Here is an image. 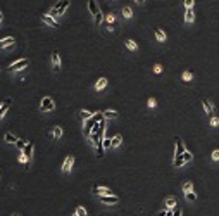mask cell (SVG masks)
<instances>
[{
    "label": "cell",
    "mask_w": 219,
    "mask_h": 216,
    "mask_svg": "<svg viewBox=\"0 0 219 216\" xmlns=\"http://www.w3.org/2000/svg\"><path fill=\"white\" fill-rule=\"evenodd\" d=\"M67 5H69V0H60L57 5L53 7L52 11L48 12V16H52V17H57V16H62L66 12V9H67Z\"/></svg>",
    "instance_id": "cell-1"
},
{
    "label": "cell",
    "mask_w": 219,
    "mask_h": 216,
    "mask_svg": "<svg viewBox=\"0 0 219 216\" xmlns=\"http://www.w3.org/2000/svg\"><path fill=\"white\" fill-rule=\"evenodd\" d=\"M102 119H104V114H102V113L93 114L90 119H86V124H85V126H86V128H85V133H86V135H90V133H91V128H93V126H95L98 121H102Z\"/></svg>",
    "instance_id": "cell-2"
},
{
    "label": "cell",
    "mask_w": 219,
    "mask_h": 216,
    "mask_svg": "<svg viewBox=\"0 0 219 216\" xmlns=\"http://www.w3.org/2000/svg\"><path fill=\"white\" fill-rule=\"evenodd\" d=\"M40 107H42L43 113H50V111H53V107H55V102H53L52 97H43Z\"/></svg>",
    "instance_id": "cell-3"
},
{
    "label": "cell",
    "mask_w": 219,
    "mask_h": 216,
    "mask_svg": "<svg viewBox=\"0 0 219 216\" xmlns=\"http://www.w3.org/2000/svg\"><path fill=\"white\" fill-rule=\"evenodd\" d=\"M28 66V59H19L16 61V62H12L11 66H9V69L11 71H19V69H24Z\"/></svg>",
    "instance_id": "cell-4"
},
{
    "label": "cell",
    "mask_w": 219,
    "mask_h": 216,
    "mask_svg": "<svg viewBox=\"0 0 219 216\" xmlns=\"http://www.w3.org/2000/svg\"><path fill=\"white\" fill-rule=\"evenodd\" d=\"M100 200L104 202V204H118L119 197H118V195H114V194H111V195H100Z\"/></svg>",
    "instance_id": "cell-5"
},
{
    "label": "cell",
    "mask_w": 219,
    "mask_h": 216,
    "mask_svg": "<svg viewBox=\"0 0 219 216\" xmlns=\"http://www.w3.org/2000/svg\"><path fill=\"white\" fill-rule=\"evenodd\" d=\"M185 144H183V140L180 138V137H176V149H174V156H183L185 154Z\"/></svg>",
    "instance_id": "cell-6"
},
{
    "label": "cell",
    "mask_w": 219,
    "mask_h": 216,
    "mask_svg": "<svg viewBox=\"0 0 219 216\" xmlns=\"http://www.w3.org/2000/svg\"><path fill=\"white\" fill-rule=\"evenodd\" d=\"M73 164H74V157L73 156H67L64 159V164H62V171L64 173H69L73 169Z\"/></svg>",
    "instance_id": "cell-7"
},
{
    "label": "cell",
    "mask_w": 219,
    "mask_h": 216,
    "mask_svg": "<svg viewBox=\"0 0 219 216\" xmlns=\"http://www.w3.org/2000/svg\"><path fill=\"white\" fill-rule=\"evenodd\" d=\"M42 21L45 23V24H48V26H52V28H59V23L55 21V17L48 16V14H43V16H42Z\"/></svg>",
    "instance_id": "cell-8"
},
{
    "label": "cell",
    "mask_w": 219,
    "mask_h": 216,
    "mask_svg": "<svg viewBox=\"0 0 219 216\" xmlns=\"http://www.w3.org/2000/svg\"><path fill=\"white\" fill-rule=\"evenodd\" d=\"M33 149H35V144L33 142H26V145H24V149H22V154L28 157V161L31 159V156H33Z\"/></svg>",
    "instance_id": "cell-9"
},
{
    "label": "cell",
    "mask_w": 219,
    "mask_h": 216,
    "mask_svg": "<svg viewBox=\"0 0 219 216\" xmlns=\"http://www.w3.org/2000/svg\"><path fill=\"white\" fill-rule=\"evenodd\" d=\"M52 68H53V71H60V57H59V52H52Z\"/></svg>",
    "instance_id": "cell-10"
},
{
    "label": "cell",
    "mask_w": 219,
    "mask_h": 216,
    "mask_svg": "<svg viewBox=\"0 0 219 216\" xmlns=\"http://www.w3.org/2000/svg\"><path fill=\"white\" fill-rule=\"evenodd\" d=\"M93 194L97 195H111V189H107V187H93Z\"/></svg>",
    "instance_id": "cell-11"
},
{
    "label": "cell",
    "mask_w": 219,
    "mask_h": 216,
    "mask_svg": "<svg viewBox=\"0 0 219 216\" xmlns=\"http://www.w3.org/2000/svg\"><path fill=\"white\" fill-rule=\"evenodd\" d=\"M88 11H90V14H91L93 17H95L97 14L100 12V9H98V7H97V4H95V0H88Z\"/></svg>",
    "instance_id": "cell-12"
},
{
    "label": "cell",
    "mask_w": 219,
    "mask_h": 216,
    "mask_svg": "<svg viewBox=\"0 0 219 216\" xmlns=\"http://www.w3.org/2000/svg\"><path fill=\"white\" fill-rule=\"evenodd\" d=\"M9 106H11V99H5V100H4V104L0 106V119L5 116V113H7V109H9Z\"/></svg>",
    "instance_id": "cell-13"
},
{
    "label": "cell",
    "mask_w": 219,
    "mask_h": 216,
    "mask_svg": "<svg viewBox=\"0 0 219 216\" xmlns=\"http://www.w3.org/2000/svg\"><path fill=\"white\" fill-rule=\"evenodd\" d=\"M11 45H14V38L12 37H7L4 40H0V49H5V47H11Z\"/></svg>",
    "instance_id": "cell-14"
},
{
    "label": "cell",
    "mask_w": 219,
    "mask_h": 216,
    "mask_svg": "<svg viewBox=\"0 0 219 216\" xmlns=\"http://www.w3.org/2000/svg\"><path fill=\"white\" fill-rule=\"evenodd\" d=\"M104 118H107V119H116L119 116L118 114V111H112V109H107V111H104Z\"/></svg>",
    "instance_id": "cell-15"
},
{
    "label": "cell",
    "mask_w": 219,
    "mask_h": 216,
    "mask_svg": "<svg viewBox=\"0 0 219 216\" xmlns=\"http://www.w3.org/2000/svg\"><path fill=\"white\" fill-rule=\"evenodd\" d=\"M88 140H90V144L97 145V144L100 142V137H98V133H95V131H91L90 135H88Z\"/></svg>",
    "instance_id": "cell-16"
},
{
    "label": "cell",
    "mask_w": 219,
    "mask_h": 216,
    "mask_svg": "<svg viewBox=\"0 0 219 216\" xmlns=\"http://www.w3.org/2000/svg\"><path fill=\"white\" fill-rule=\"evenodd\" d=\"M185 21L192 23L193 21V7H186V12H185Z\"/></svg>",
    "instance_id": "cell-17"
},
{
    "label": "cell",
    "mask_w": 219,
    "mask_h": 216,
    "mask_svg": "<svg viewBox=\"0 0 219 216\" xmlns=\"http://www.w3.org/2000/svg\"><path fill=\"white\" fill-rule=\"evenodd\" d=\"M202 106H204V109H205V113H212V111H214L212 102H209L207 99H204V100H202Z\"/></svg>",
    "instance_id": "cell-18"
},
{
    "label": "cell",
    "mask_w": 219,
    "mask_h": 216,
    "mask_svg": "<svg viewBox=\"0 0 219 216\" xmlns=\"http://www.w3.org/2000/svg\"><path fill=\"white\" fill-rule=\"evenodd\" d=\"M105 86H107V80L105 78H100V80L95 83V90H104Z\"/></svg>",
    "instance_id": "cell-19"
},
{
    "label": "cell",
    "mask_w": 219,
    "mask_h": 216,
    "mask_svg": "<svg viewBox=\"0 0 219 216\" xmlns=\"http://www.w3.org/2000/svg\"><path fill=\"white\" fill-rule=\"evenodd\" d=\"M155 38H157L159 42H166V33L162 31V30H159V28H157V30H155Z\"/></svg>",
    "instance_id": "cell-20"
},
{
    "label": "cell",
    "mask_w": 219,
    "mask_h": 216,
    "mask_svg": "<svg viewBox=\"0 0 219 216\" xmlns=\"http://www.w3.org/2000/svg\"><path fill=\"white\" fill-rule=\"evenodd\" d=\"M4 138H5V142H7V144H16V142H17V138H16V137H14V135H12L11 131H7V133H5V137H4Z\"/></svg>",
    "instance_id": "cell-21"
},
{
    "label": "cell",
    "mask_w": 219,
    "mask_h": 216,
    "mask_svg": "<svg viewBox=\"0 0 219 216\" xmlns=\"http://www.w3.org/2000/svg\"><path fill=\"white\" fill-rule=\"evenodd\" d=\"M93 114H95V113H91V111H81V113H80V118L83 119V121H86V119H90Z\"/></svg>",
    "instance_id": "cell-22"
},
{
    "label": "cell",
    "mask_w": 219,
    "mask_h": 216,
    "mask_svg": "<svg viewBox=\"0 0 219 216\" xmlns=\"http://www.w3.org/2000/svg\"><path fill=\"white\" fill-rule=\"evenodd\" d=\"M121 144H123V137H121V135H116V137L112 138V147H119Z\"/></svg>",
    "instance_id": "cell-23"
},
{
    "label": "cell",
    "mask_w": 219,
    "mask_h": 216,
    "mask_svg": "<svg viewBox=\"0 0 219 216\" xmlns=\"http://www.w3.org/2000/svg\"><path fill=\"white\" fill-rule=\"evenodd\" d=\"M185 164V159H183V156H174V166H183Z\"/></svg>",
    "instance_id": "cell-24"
},
{
    "label": "cell",
    "mask_w": 219,
    "mask_h": 216,
    "mask_svg": "<svg viewBox=\"0 0 219 216\" xmlns=\"http://www.w3.org/2000/svg\"><path fill=\"white\" fill-rule=\"evenodd\" d=\"M52 135L55 137V138H60V137H62V128H60V126H55L52 131Z\"/></svg>",
    "instance_id": "cell-25"
},
{
    "label": "cell",
    "mask_w": 219,
    "mask_h": 216,
    "mask_svg": "<svg viewBox=\"0 0 219 216\" xmlns=\"http://www.w3.org/2000/svg\"><path fill=\"white\" fill-rule=\"evenodd\" d=\"M166 206L169 207V209H173V207H176V199H174V197H169V199L166 200Z\"/></svg>",
    "instance_id": "cell-26"
},
{
    "label": "cell",
    "mask_w": 219,
    "mask_h": 216,
    "mask_svg": "<svg viewBox=\"0 0 219 216\" xmlns=\"http://www.w3.org/2000/svg\"><path fill=\"white\" fill-rule=\"evenodd\" d=\"M97 156H98V157L104 156V145H102V138H100V142L97 144Z\"/></svg>",
    "instance_id": "cell-27"
},
{
    "label": "cell",
    "mask_w": 219,
    "mask_h": 216,
    "mask_svg": "<svg viewBox=\"0 0 219 216\" xmlns=\"http://www.w3.org/2000/svg\"><path fill=\"white\" fill-rule=\"evenodd\" d=\"M123 16L126 17V19H129V17L133 16V11H131L129 7H123Z\"/></svg>",
    "instance_id": "cell-28"
},
{
    "label": "cell",
    "mask_w": 219,
    "mask_h": 216,
    "mask_svg": "<svg viewBox=\"0 0 219 216\" xmlns=\"http://www.w3.org/2000/svg\"><path fill=\"white\" fill-rule=\"evenodd\" d=\"M102 145H104V149H109V147H112V140L111 138H102Z\"/></svg>",
    "instance_id": "cell-29"
},
{
    "label": "cell",
    "mask_w": 219,
    "mask_h": 216,
    "mask_svg": "<svg viewBox=\"0 0 219 216\" xmlns=\"http://www.w3.org/2000/svg\"><path fill=\"white\" fill-rule=\"evenodd\" d=\"M186 200H190V202H195V200H197V195L193 194V190L186 192Z\"/></svg>",
    "instance_id": "cell-30"
},
{
    "label": "cell",
    "mask_w": 219,
    "mask_h": 216,
    "mask_svg": "<svg viewBox=\"0 0 219 216\" xmlns=\"http://www.w3.org/2000/svg\"><path fill=\"white\" fill-rule=\"evenodd\" d=\"M76 216H86V211L83 206H78V207H76Z\"/></svg>",
    "instance_id": "cell-31"
},
{
    "label": "cell",
    "mask_w": 219,
    "mask_h": 216,
    "mask_svg": "<svg viewBox=\"0 0 219 216\" xmlns=\"http://www.w3.org/2000/svg\"><path fill=\"white\" fill-rule=\"evenodd\" d=\"M126 47H128L129 50H136V43H135L133 40H126Z\"/></svg>",
    "instance_id": "cell-32"
},
{
    "label": "cell",
    "mask_w": 219,
    "mask_h": 216,
    "mask_svg": "<svg viewBox=\"0 0 219 216\" xmlns=\"http://www.w3.org/2000/svg\"><path fill=\"white\" fill-rule=\"evenodd\" d=\"M183 159H185V162L192 161V159H193V154H192V152H188V151H185V154H183Z\"/></svg>",
    "instance_id": "cell-33"
},
{
    "label": "cell",
    "mask_w": 219,
    "mask_h": 216,
    "mask_svg": "<svg viewBox=\"0 0 219 216\" xmlns=\"http://www.w3.org/2000/svg\"><path fill=\"white\" fill-rule=\"evenodd\" d=\"M192 190V182H185V185H183V192L186 194V192H190Z\"/></svg>",
    "instance_id": "cell-34"
},
{
    "label": "cell",
    "mask_w": 219,
    "mask_h": 216,
    "mask_svg": "<svg viewBox=\"0 0 219 216\" xmlns=\"http://www.w3.org/2000/svg\"><path fill=\"white\" fill-rule=\"evenodd\" d=\"M93 21H95V26H98V24H100V23H102V12H98V14L93 17Z\"/></svg>",
    "instance_id": "cell-35"
},
{
    "label": "cell",
    "mask_w": 219,
    "mask_h": 216,
    "mask_svg": "<svg viewBox=\"0 0 219 216\" xmlns=\"http://www.w3.org/2000/svg\"><path fill=\"white\" fill-rule=\"evenodd\" d=\"M105 21L109 23V24H112V23H114V14H112V12H109V14L105 16Z\"/></svg>",
    "instance_id": "cell-36"
},
{
    "label": "cell",
    "mask_w": 219,
    "mask_h": 216,
    "mask_svg": "<svg viewBox=\"0 0 219 216\" xmlns=\"http://www.w3.org/2000/svg\"><path fill=\"white\" fill-rule=\"evenodd\" d=\"M16 145H17V149H21V151H22V149H24V145H26V142H24V140H17Z\"/></svg>",
    "instance_id": "cell-37"
},
{
    "label": "cell",
    "mask_w": 219,
    "mask_h": 216,
    "mask_svg": "<svg viewBox=\"0 0 219 216\" xmlns=\"http://www.w3.org/2000/svg\"><path fill=\"white\" fill-rule=\"evenodd\" d=\"M154 73H157V75H159V73H162V66H160V64H155V66H154Z\"/></svg>",
    "instance_id": "cell-38"
},
{
    "label": "cell",
    "mask_w": 219,
    "mask_h": 216,
    "mask_svg": "<svg viewBox=\"0 0 219 216\" xmlns=\"http://www.w3.org/2000/svg\"><path fill=\"white\" fill-rule=\"evenodd\" d=\"M212 159H214V161H219V151H217V149L212 151Z\"/></svg>",
    "instance_id": "cell-39"
},
{
    "label": "cell",
    "mask_w": 219,
    "mask_h": 216,
    "mask_svg": "<svg viewBox=\"0 0 219 216\" xmlns=\"http://www.w3.org/2000/svg\"><path fill=\"white\" fill-rule=\"evenodd\" d=\"M183 80H185V81H190V80H192V73H188V71H186V73L183 75Z\"/></svg>",
    "instance_id": "cell-40"
},
{
    "label": "cell",
    "mask_w": 219,
    "mask_h": 216,
    "mask_svg": "<svg viewBox=\"0 0 219 216\" xmlns=\"http://www.w3.org/2000/svg\"><path fill=\"white\" fill-rule=\"evenodd\" d=\"M195 0H185V7H193Z\"/></svg>",
    "instance_id": "cell-41"
},
{
    "label": "cell",
    "mask_w": 219,
    "mask_h": 216,
    "mask_svg": "<svg viewBox=\"0 0 219 216\" xmlns=\"http://www.w3.org/2000/svg\"><path fill=\"white\" fill-rule=\"evenodd\" d=\"M217 124H219V119H217V118H212V119H210V126H217Z\"/></svg>",
    "instance_id": "cell-42"
},
{
    "label": "cell",
    "mask_w": 219,
    "mask_h": 216,
    "mask_svg": "<svg viewBox=\"0 0 219 216\" xmlns=\"http://www.w3.org/2000/svg\"><path fill=\"white\" fill-rule=\"evenodd\" d=\"M171 216H181V209H180V207H176V209L173 211V214Z\"/></svg>",
    "instance_id": "cell-43"
},
{
    "label": "cell",
    "mask_w": 219,
    "mask_h": 216,
    "mask_svg": "<svg viewBox=\"0 0 219 216\" xmlns=\"http://www.w3.org/2000/svg\"><path fill=\"white\" fill-rule=\"evenodd\" d=\"M147 104H149V107H155V104L157 102H155V99H149V102Z\"/></svg>",
    "instance_id": "cell-44"
},
{
    "label": "cell",
    "mask_w": 219,
    "mask_h": 216,
    "mask_svg": "<svg viewBox=\"0 0 219 216\" xmlns=\"http://www.w3.org/2000/svg\"><path fill=\"white\" fill-rule=\"evenodd\" d=\"M166 214H167V211H166V209H162V211H159V213H157L155 216H166Z\"/></svg>",
    "instance_id": "cell-45"
},
{
    "label": "cell",
    "mask_w": 219,
    "mask_h": 216,
    "mask_svg": "<svg viewBox=\"0 0 219 216\" xmlns=\"http://www.w3.org/2000/svg\"><path fill=\"white\" fill-rule=\"evenodd\" d=\"M135 2H136V4H143L145 0H135Z\"/></svg>",
    "instance_id": "cell-46"
},
{
    "label": "cell",
    "mask_w": 219,
    "mask_h": 216,
    "mask_svg": "<svg viewBox=\"0 0 219 216\" xmlns=\"http://www.w3.org/2000/svg\"><path fill=\"white\" fill-rule=\"evenodd\" d=\"M0 21H2V14H0Z\"/></svg>",
    "instance_id": "cell-47"
},
{
    "label": "cell",
    "mask_w": 219,
    "mask_h": 216,
    "mask_svg": "<svg viewBox=\"0 0 219 216\" xmlns=\"http://www.w3.org/2000/svg\"><path fill=\"white\" fill-rule=\"evenodd\" d=\"M12 216H19V214H12Z\"/></svg>",
    "instance_id": "cell-48"
}]
</instances>
